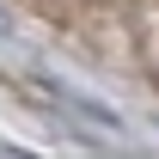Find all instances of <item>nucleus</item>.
<instances>
[{
	"instance_id": "1",
	"label": "nucleus",
	"mask_w": 159,
	"mask_h": 159,
	"mask_svg": "<svg viewBox=\"0 0 159 159\" xmlns=\"http://www.w3.org/2000/svg\"><path fill=\"white\" fill-rule=\"evenodd\" d=\"M37 92H43V98H55L61 110H74L86 129H98V135H122V110H110L104 98H92V92H86V86H74V80L37 74Z\"/></svg>"
},
{
	"instance_id": "3",
	"label": "nucleus",
	"mask_w": 159,
	"mask_h": 159,
	"mask_svg": "<svg viewBox=\"0 0 159 159\" xmlns=\"http://www.w3.org/2000/svg\"><path fill=\"white\" fill-rule=\"evenodd\" d=\"M6 37H12V19H6V6H0V43H6Z\"/></svg>"
},
{
	"instance_id": "2",
	"label": "nucleus",
	"mask_w": 159,
	"mask_h": 159,
	"mask_svg": "<svg viewBox=\"0 0 159 159\" xmlns=\"http://www.w3.org/2000/svg\"><path fill=\"white\" fill-rule=\"evenodd\" d=\"M0 159H37V153H25V147H0Z\"/></svg>"
}]
</instances>
